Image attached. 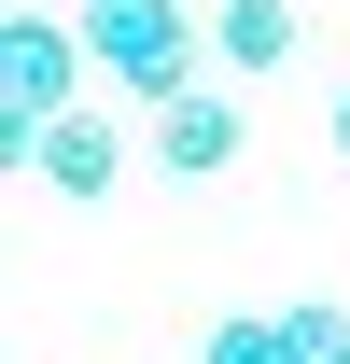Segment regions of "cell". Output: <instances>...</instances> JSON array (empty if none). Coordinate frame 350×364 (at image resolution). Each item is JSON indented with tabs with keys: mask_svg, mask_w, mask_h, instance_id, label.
I'll list each match as a JSON object with an SVG mask.
<instances>
[{
	"mask_svg": "<svg viewBox=\"0 0 350 364\" xmlns=\"http://www.w3.org/2000/svg\"><path fill=\"white\" fill-rule=\"evenodd\" d=\"M336 154H350V85H336Z\"/></svg>",
	"mask_w": 350,
	"mask_h": 364,
	"instance_id": "7",
	"label": "cell"
},
{
	"mask_svg": "<svg viewBox=\"0 0 350 364\" xmlns=\"http://www.w3.org/2000/svg\"><path fill=\"white\" fill-rule=\"evenodd\" d=\"M85 56L112 70L127 98H196V28H182V0H85Z\"/></svg>",
	"mask_w": 350,
	"mask_h": 364,
	"instance_id": "1",
	"label": "cell"
},
{
	"mask_svg": "<svg viewBox=\"0 0 350 364\" xmlns=\"http://www.w3.org/2000/svg\"><path fill=\"white\" fill-rule=\"evenodd\" d=\"M211 56L224 70H280L295 56V0H211Z\"/></svg>",
	"mask_w": 350,
	"mask_h": 364,
	"instance_id": "5",
	"label": "cell"
},
{
	"mask_svg": "<svg viewBox=\"0 0 350 364\" xmlns=\"http://www.w3.org/2000/svg\"><path fill=\"white\" fill-rule=\"evenodd\" d=\"M211 364H308V336H295V309H238V322H211Z\"/></svg>",
	"mask_w": 350,
	"mask_h": 364,
	"instance_id": "6",
	"label": "cell"
},
{
	"mask_svg": "<svg viewBox=\"0 0 350 364\" xmlns=\"http://www.w3.org/2000/svg\"><path fill=\"white\" fill-rule=\"evenodd\" d=\"M14 154H28V168H43V196H70V210H98V196H112V182H127V140H112V112H56L43 140H14Z\"/></svg>",
	"mask_w": 350,
	"mask_h": 364,
	"instance_id": "3",
	"label": "cell"
},
{
	"mask_svg": "<svg viewBox=\"0 0 350 364\" xmlns=\"http://www.w3.org/2000/svg\"><path fill=\"white\" fill-rule=\"evenodd\" d=\"M85 28L70 14H0V127L14 140H43L56 112H85Z\"/></svg>",
	"mask_w": 350,
	"mask_h": 364,
	"instance_id": "2",
	"label": "cell"
},
{
	"mask_svg": "<svg viewBox=\"0 0 350 364\" xmlns=\"http://www.w3.org/2000/svg\"><path fill=\"white\" fill-rule=\"evenodd\" d=\"M238 98H169V112H154V168H182V182H224L238 168Z\"/></svg>",
	"mask_w": 350,
	"mask_h": 364,
	"instance_id": "4",
	"label": "cell"
}]
</instances>
